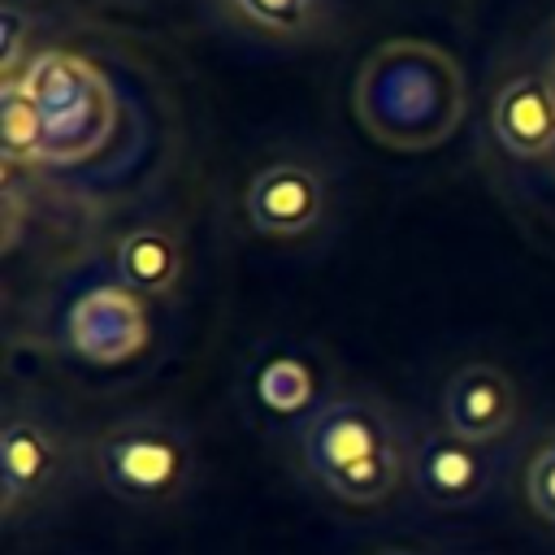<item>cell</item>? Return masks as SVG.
Listing matches in <instances>:
<instances>
[{"label":"cell","instance_id":"cell-1","mask_svg":"<svg viewBox=\"0 0 555 555\" xmlns=\"http://www.w3.org/2000/svg\"><path fill=\"white\" fill-rule=\"evenodd\" d=\"M356 113L364 130L390 147H434L464 113L460 69L429 43H386L360 69Z\"/></svg>","mask_w":555,"mask_h":555},{"label":"cell","instance_id":"cell-2","mask_svg":"<svg viewBox=\"0 0 555 555\" xmlns=\"http://www.w3.org/2000/svg\"><path fill=\"white\" fill-rule=\"evenodd\" d=\"M304 460L312 477L343 503L373 507L403 477V442L395 421L369 399H334L304 425Z\"/></svg>","mask_w":555,"mask_h":555},{"label":"cell","instance_id":"cell-3","mask_svg":"<svg viewBox=\"0 0 555 555\" xmlns=\"http://www.w3.org/2000/svg\"><path fill=\"white\" fill-rule=\"evenodd\" d=\"M39 130H43V152L39 160H82L91 156L108 130H113V91L95 65L69 52H43L26 65L22 78Z\"/></svg>","mask_w":555,"mask_h":555},{"label":"cell","instance_id":"cell-4","mask_svg":"<svg viewBox=\"0 0 555 555\" xmlns=\"http://www.w3.org/2000/svg\"><path fill=\"white\" fill-rule=\"evenodd\" d=\"M100 477L130 503H160L186 477V447L178 429L152 416H134L113 425L95 447Z\"/></svg>","mask_w":555,"mask_h":555},{"label":"cell","instance_id":"cell-5","mask_svg":"<svg viewBox=\"0 0 555 555\" xmlns=\"http://www.w3.org/2000/svg\"><path fill=\"white\" fill-rule=\"evenodd\" d=\"M69 347L91 364H121L147 343V317L134 291L126 286H95L87 291L65 317Z\"/></svg>","mask_w":555,"mask_h":555},{"label":"cell","instance_id":"cell-6","mask_svg":"<svg viewBox=\"0 0 555 555\" xmlns=\"http://www.w3.org/2000/svg\"><path fill=\"white\" fill-rule=\"evenodd\" d=\"M321 208H325L321 178L295 160L264 165L247 186V217L260 234H273V238L308 234L321 221Z\"/></svg>","mask_w":555,"mask_h":555},{"label":"cell","instance_id":"cell-7","mask_svg":"<svg viewBox=\"0 0 555 555\" xmlns=\"http://www.w3.org/2000/svg\"><path fill=\"white\" fill-rule=\"evenodd\" d=\"M442 421L464 442H490L516 421V386L494 364H464L447 377Z\"/></svg>","mask_w":555,"mask_h":555},{"label":"cell","instance_id":"cell-8","mask_svg":"<svg viewBox=\"0 0 555 555\" xmlns=\"http://www.w3.org/2000/svg\"><path fill=\"white\" fill-rule=\"evenodd\" d=\"M494 139L512 156H546L555 147V82L546 74H520L512 78L494 100Z\"/></svg>","mask_w":555,"mask_h":555},{"label":"cell","instance_id":"cell-9","mask_svg":"<svg viewBox=\"0 0 555 555\" xmlns=\"http://www.w3.org/2000/svg\"><path fill=\"white\" fill-rule=\"evenodd\" d=\"M412 477L416 486L442 503V507H464L486 490V460L477 451V442L455 438L451 429L442 434H425L412 451Z\"/></svg>","mask_w":555,"mask_h":555},{"label":"cell","instance_id":"cell-10","mask_svg":"<svg viewBox=\"0 0 555 555\" xmlns=\"http://www.w3.org/2000/svg\"><path fill=\"white\" fill-rule=\"evenodd\" d=\"M56 442L39 421L9 416L0 434V499L4 516H13L22 503H30L52 477H56Z\"/></svg>","mask_w":555,"mask_h":555},{"label":"cell","instance_id":"cell-11","mask_svg":"<svg viewBox=\"0 0 555 555\" xmlns=\"http://www.w3.org/2000/svg\"><path fill=\"white\" fill-rule=\"evenodd\" d=\"M178 282V243L165 230H130L117 243V286L134 295H165Z\"/></svg>","mask_w":555,"mask_h":555},{"label":"cell","instance_id":"cell-12","mask_svg":"<svg viewBox=\"0 0 555 555\" xmlns=\"http://www.w3.org/2000/svg\"><path fill=\"white\" fill-rule=\"evenodd\" d=\"M256 395L269 412H282V416L304 412L312 403V373L295 356H273L256 377Z\"/></svg>","mask_w":555,"mask_h":555},{"label":"cell","instance_id":"cell-13","mask_svg":"<svg viewBox=\"0 0 555 555\" xmlns=\"http://www.w3.org/2000/svg\"><path fill=\"white\" fill-rule=\"evenodd\" d=\"M0 139H4V160H39L43 152V130H39V113L26 95L22 82L4 87V108H0Z\"/></svg>","mask_w":555,"mask_h":555},{"label":"cell","instance_id":"cell-14","mask_svg":"<svg viewBox=\"0 0 555 555\" xmlns=\"http://www.w3.org/2000/svg\"><path fill=\"white\" fill-rule=\"evenodd\" d=\"M230 4L269 35H304L317 26L325 0H230Z\"/></svg>","mask_w":555,"mask_h":555},{"label":"cell","instance_id":"cell-15","mask_svg":"<svg viewBox=\"0 0 555 555\" xmlns=\"http://www.w3.org/2000/svg\"><path fill=\"white\" fill-rule=\"evenodd\" d=\"M525 494H529L533 512L555 525V438H546V442L533 451L529 473H525Z\"/></svg>","mask_w":555,"mask_h":555},{"label":"cell","instance_id":"cell-16","mask_svg":"<svg viewBox=\"0 0 555 555\" xmlns=\"http://www.w3.org/2000/svg\"><path fill=\"white\" fill-rule=\"evenodd\" d=\"M17 52H22V13L4 9V87L17 82Z\"/></svg>","mask_w":555,"mask_h":555},{"label":"cell","instance_id":"cell-17","mask_svg":"<svg viewBox=\"0 0 555 555\" xmlns=\"http://www.w3.org/2000/svg\"><path fill=\"white\" fill-rule=\"evenodd\" d=\"M382 555H412V551H382Z\"/></svg>","mask_w":555,"mask_h":555}]
</instances>
